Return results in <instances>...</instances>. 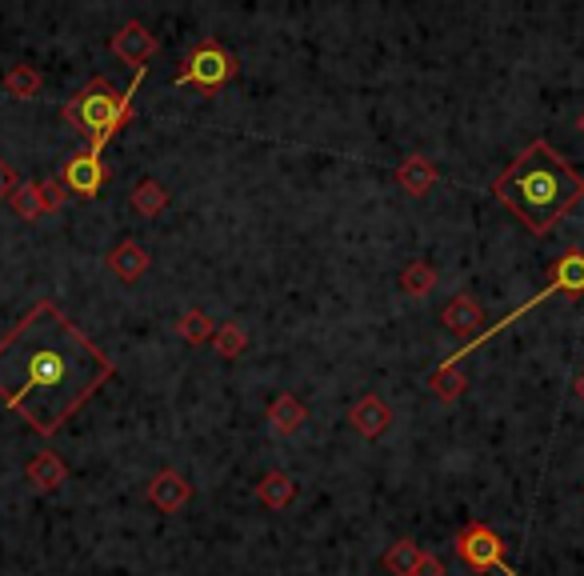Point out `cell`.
<instances>
[{"label": "cell", "mask_w": 584, "mask_h": 576, "mask_svg": "<svg viewBox=\"0 0 584 576\" xmlns=\"http://www.w3.org/2000/svg\"><path fill=\"white\" fill-rule=\"evenodd\" d=\"M436 180H441V173H436L433 161L421 153H412L409 161L397 168V185H400V192H409V197H429Z\"/></svg>", "instance_id": "cell-14"}, {"label": "cell", "mask_w": 584, "mask_h": 576, "mask_svg": "<svg viewBox=\"0 0 584 576\" xmlns=\"http://www.w3.org/2000/svg\"><path fill=\"white\" fill-rule=\"evenodd\" d=\"M492 197L513 212L533 236H549L557 221L581 204L584 177L549 141H533L501 177L492 180Z\"/></svg>", "instance_id": "cell-2"}, {"label": "cell", "mask_w": 584, "mask_h": 576, "mask_svg": "<svg viewBox=\"0 0 584 576\" xmlns=\"http://www.w3.org/2000/svg\"><path fill=\"white\" fill-rule=\"evenodd\" d=\"M436 289V269L429 260H409L400 269V293L405 296H429Z\"/></svg>", "instance_id": "cell-20"}, {"label": "cell", "mask_w": 584, "mask_h": 576, "mask_svg": "<svg viewBox=\"0 0 584 576\" xmlns=\"http://www.w3.org/2000/svg\"><path fill=\"white\" fill-rule=\"evenodd\" d=\"M308 421V409H304V400L301 397H292V392H281V397L272 400L269 404V424H272V433H296L301 424Z\"/></svg>", "instance_id": "cell-16"}, {"label": "cell", "mask_w": 584, "mask_h": 576, "mask_svg": "<svg viewBox=\"0 0 584 576\" xmlns=\"http://www.w3.org/2000/svg\"><path fill=\"white\" fill-rule=\"evenodd\" d=\"M144 72L149 69H141L132 77L129 89H117L108 77H93L72 101H65L60 117L69 120L72 129L89 141V153H105V144L132 120V96L141 93Z\"/></svg>", "instance_id": "cell-3"}, {"label": "cell", "mask_w": 584, "mask_h": 576, "mask_svg": "<svg viewBox=\"0 0 584 576\" xmlns=\"http://www.w3.org/2000/svg\"><path fill=\"white\" fill-rule=\"evenodd\" d=\"M576 129H581V132H584V113H581V120H576Z\"/></svg>", "instance_id": "cell-29"}, {"label": "cell", "mask_w": 584, "mask_h": 576, "mask_svg": "<svg viewBox=\"0 0 584 576\" xmlns=\"http://www.w3.org/2000/svg\"><path fill=\"white\" fill-rule=\"evenodd\" d=\"M129 204L141 212V216H161V212L168 209V189H164L161 180L144 177V180H137V189L129 192Z\"/></svg>", "instance_id": "cell-18"}, {"label": "cell", "mask_w": 584, "mask_h": 576, "mask_svg": "<svg viewBox=\"0 0 584 576\" xmlns=\"http://www.w3.org/2000/svg\"><path fill=\"white\" fill-rule=\"evenodd\" d=\"M108 272L125 284L141 281L144 272H149V252H144L141 240H120V245L108 252Z\"/></svg>", "instance_id": "cell-12"}, {"label": "cell", "mask_w": 584, "mask_h": 576, "mask_svg": "<svg viewBox=\"0 0 584 576\" xmlns=\"http://www.w3.org/2000/svg\"><path fill=\"white\" fill-rule=\"evenodd\" d=\"M24 477H28V484H33L36 493H57L60 484L69 481V465L57 457V452H36L33 460H28V469H24Z\"/></svg>", "instance_id": "cell-13"}, {"label": "cell", "mask_w": 584, "mask_h": 576, "mask_svg": "<svg viewBox=\"0 0 584 576\" xmlns=\"http://www.w3.org/2000/svg\"><path fill=\"white\" fill-rule=\"evenodd\" d=\"M188 501H192V484L176 469H161L149 481V505H156L161 513H180Z\"/></svg>", "instance_id": "cell-10"}, {"label": "cell", "mask_w": 584, "mask_h": 576, "mask_svg": "<svg viewBox=\"0 0 584 576\" xmlns=\"http://www.w3.org/2000/svg\"><path fill=\"white\" fill-rule=\"evenodd\" d=\"M212 332H217V325H212V317L205 313V308H185L180 317H176V337L188 344H212Z\"/></svg>", "instance_id": "cell-17"}, {"label": "cell", "mask_w": 584, "mask_h": 576, "mask_svg": "<svg viewBox=\"0 0 584 576\" xmlns=\"http://www.w3.org/2000/svg\"><path fill=\"white\" fill-rule=\"evenodd\" d=\"M381 565H385L393 576H412L417 565H421V549H417V541L400 537L397 544H388L385 549V561H381Z\"/></svg>", "instance_id": "cell-21"}, {"label": "cell", "mask_w": 584, "mask_h": 576, "mask_svg": "<svg viewBox=\"0 0 584 576\" xmlns=\"http://www.w3.org/2000/svg\"><path fill=\"white\" fill-rule=\"evenodd\" d=\"M113 377L108 353L57 301H36L0 337V400L36 436H57Z\"/></svg>", "instance_id": "cell-1"}, {"label": "cell", "mask_w": 584, "mask_h": 576, "mask_svg": "<svg viewBox=\"0 0 584 576\" xmlns=\"http://www.w3.org/2000/svg\"><path fill=\"white\" fill-rule=\"evenodd\" d=\"M453 549L472 573H492V568H497V573H504V576H516L513 568L504 565V541L484 525V520H468L465 529L456 532Z\"/></svg>", "instance_id": "cell-6"}, {"label": "cell", "mask_w": 584, "mask_h": 576, "mask_svg": "<svg viewBox=\"0 0 584 576\" xmlns=\"http://www.w3.org/2000/svg\"><path fill=\"white\" fill-rule=\"evenodd\" d=\"M429 388H433L441 400H460V397H465V388H468V377L460 373V368L441 365L433 373V380H429Z\"/></svg>", "instance_id": "cell-24"}, {"label": "cell", "mask_w": 584, "mask_h": 576, "mask_svg": "<svg viewBox=\"0 0 584 576\" xmlns=\"http://www.w3.org/2000/svg\"><path fill=\"white\" fill-rule=\"evenodd\" d=\"M12 212H16V216H21V221H40V216H45V200H40V185H33V180H28V185H21V189L12 192Z\"/></svg>", "instance_id": "cell-23"}, {"label": "cell", "mask_w": 584, "mask_h": 576, "mask_svg": "<svg viewBox=\"0 0 584 576\" xmlns=\"http://www.w3.org/2000/svg\"><path fill=\"white\" fill-rule=\"evenodd\" d=\"M108 48H113V57L125 60L129 69H149V60L156 57V48H161V40H156V33H149L141 21H125L113 33V40H108Z\"/></svg>", "instance_id": "cell-8"}, {"label": "cell", "mask_w": 584, "mask_h": 576, "mask_svg": "<svg viewBox=\"0 0 584 576\" xmlns=\"http://www.w3.org/2000/svg\"><path fill=\"white\" fill-rule=\"evenodd\" d=\"M412 576H444V561L436 553H421V565Z\"/></svg>", "instance_id": "cell-27"}, {"label": "cell", "mask_w": 584, "mask_h": 576, "mask_svg": "<svg viewBox=\"0 0 584 576\" xmlns=\"http://www.w3.org/2000/svg\"><path fill=\"white\" fill-rule=\"evenodd\" d=\"M292 496H296V484H292L289 472L272 469V472H265V477L257 481V501L269 508V513H281V508H289Z\"/></svg>", "instance_id": "cell-15"}, {"label": "cell", "mask_w": 584, "mask_h": 576, "mask_svg": "<svg viewBox=\"0 0 584 576\" xmlns=\"http://www.w3.org/2000/svg\"><path fill=\"white\" fill-rule=\"evenodd\" d=\"M441 325L448 332H456L460 341H477L484 332V308L472 293H456L448 305L441 308Z\"/></svg>", "instance_id": "cell-9"}, {"label": "cell", "mask_w": 584, "mask_h": 576, "mask_svg": "<svg viewBox=\"0 0 584 576\" xmlns=\"http://www.w3.org/2000/svg\"><path fill=\"white\" fill-rule=\"evenodd\" d=\"M40 200H45V212H60L65 200H69V189L60 185V177H48V180H40Z\"/></svg>", "instance_id": "cell-25"}, {"label": "cell", "mask_w": 584, "mask_h": 576, "mask_svg": "<svg viewBox=\"0 0 584 576\" xmlns=\"http://www.w3.org/2000/svg\"><path fill=\"white\" fill-rule=\"evenodd\" d=\"M40 84H45V77H40L33 64H12V69L4 72V93H9L12 101H33V96L40 93Z\"/></svg>", "instance_id": "cell-19"}, {"label": "cell", "mask_w": 584, "mask_h": 576, "mask_svg": "<svg viewBox=\"0 0 584 576\" xmlns=\"http://www.w3.org/2000/svg\"><path fill=\"white\" fill-rule=\"evenodd\" d=\"M212 349L224 356V361H236V356L248 349V332L236 325V320H224L221 329L212 332Z\"/></svg>", "instance_id": "cell-22"}, {"label": "cell", "mask_w": 584, "mask_h": 576, "mask_svg": "<svg viewBox=\"0 0 584 576\" xmlns=\"http://www.w3.org/2000/svg\"><path fill=\"white\" fill-rule=\"evenodd\" d=\"M108 177H113V173H108V165L101 161V153H89V149L72 153L69 161H65V168H60V185L69 189V197H81V200L101 197Z\"/></svg>", "instance_id": "cell-7"}, {"label": "cell", "mask_w": 584, "mask_h": 576, "mask_svg": "<svg viewBox=\"0 0 584 576\" xmlns=\"http://www.w3.org/2000/svg\"><path fill=\"white\" fill-rule=\"evenodd\" d=\"M576 397H581V404H584V373L576 377Z\"/></svg>", "instance_id": "cell-28"}, {"label": "cell", "mask_w": 584, "mask_h": 576, "mask_svg": "<svg viewBox=\"0 0 584 576\" xmlns=\"http://www.w3.org/2000/svg\"><path fill=\"white\" fill-rule=\"evenodd\" d=\"M549 296H569V301H581V296H584V252H581V248H564V257L557 260V265H552V269H549V284H545V289H540V293L533 296V301H525V305H521V308H513V313H509V317H504L501 325H492L489 332H480L477 341H468L465 349L448 356L444 365L460 368V361H465V356H472V353H477V349H480V344L492 341V337H497V332H504V329H509V325H516V320H525V313H533V308H537L540 301H549Z\"/></svg>", "instance_id": "cell-4"}, {"label": "cell", "mask_w": 584, "mask_h": 576, "mask_svg": "<svg viewBox=\"0 0 584 576\" xmlns=\"http://www.w3.org/2000/svg\"><path fill=\"white\" fill-rule=\"evenodd\" d=\"M236 81V57L229 52V48L221 45V40H200L192 52L185 57V64H180V72H176V84L185 89V84H192V89H200V93H221L224 84Z\"/></svg>", "instance_id": "cell-5"}, {"label": "cell", "mask_w": 584, "mask_h": 576, "mask_svg": "<svg viewBox=\"0 0 584 576\" xmlns=\"http://www.w3.org/2000/svg\"><path fill=\"white\" fill-rule=\"evenodd\" d=\"M349 421L364 440H376L381 433H388V424H393V409H388L376 392H364V397L349 409Z\"/></svg>", "instance_id": "cell-11"}, {"label": "cell", "mask_w": 584, "mask_h": 576, "mask_svg": "<svg viewBox=\"0 0 584 576\" xmlns=\"http://www.w3.org/2000/svg\"><path fill=\"white\" fill-rule=\"evenodd\" d=\"M16 189H21V177H16V168H12L9 161L0 156V200H9Z\"/></svg>", "instance_id": "cell-26"}]
</instances>
